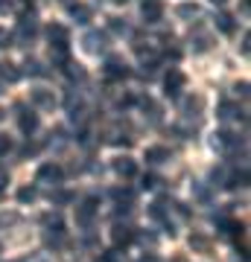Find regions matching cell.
<instances>
[{
  "label": "cell",
  "mask_w": 251,
  "mask_h": 262,
  "mask_svg": "<svg viewBox=\"0 0 251 262\" xmlns=\"http://www.w3.org/2000/svg\"><path fill=\"white\" fill-rule=\"evenodd\" d=\"M6 184H9V178H6V172H0V189L6 187Z\"/></svg>",
  "instance_id": "836d02e7"
},
{
  "label": "cell",
  "mask_w": 251,
  "mask_h": 262,
  "mask_svg": "<svg viewBox=\"0 0 251 262\" xmlns=\"http://www.w3.org/2000/svg\"><path fill=\"white\" fill-rule=\"evenodd\" d=\"M143 189H155V187H161V178L158 175H143V184H140Z\"/></svg>",
  "instance_id": "d4e9b609"
},
{
  "label": "cell",
  "mask_w": 251,
  "mask_h": 262,
  "mask_svg": "<svg viewBox=\"0 0 251 262\" xmlns=\"http://www.w3.org/2000/svg\"><path fill=\"white\" fill-rule=\"evenodd\" d=\"M190 245H193V248H202V251H205V248H207V239H205V236H193V239H190Z\"/></svg>",
  "instance_id": "1f68e13d"
},
{
  "label": "cell",
  "mask_w": 251,
  "mask_h": 262,
  "mask_svg": "<svg viewBox=\"0 0 251 262\" xmlns=\"http://www.w3.org/2000/svg\"><path fill=\"white\" fill-rule=\"evenodd\" d=\"M143 160H146V163H167V160H169V151L164 149V146H152V149H146Z\"/></svg>",
  "instance_id": "9a60e30c"
},
{
  "label": "cell",
  "mask_w": 251,
  "mask_h": 262,
  "mask_svg": "<svg viewBox=\"0 0 251 262\" xmlns=\"http://www.w3.org/2000/svg\"><path fill=\"white\" fill-rule=\"evenodd\" d=\"M12 41H15V35H12V32H6V29L0 27V50L12 47Z\"/></svg>",
  "instance_id": "484cf974"
},
{
  "label": "cell",
  "mask_w": 251,
  "mask_h": 262,
  "mask_svg": "<svg viewBox=\"0 0 251 262\" xmlns=\"http://www.w3.org/2000/svg\"><path fill=\"white\" fill-rule=\"evenodd\" d=\"M114 172L123 175V178H134V175H138V166H134V160H129V158H117L114 160Z\"/></svg>",
  "instance_id": "4fadbf2b"
},
{
  "label": "cell",
  "mask_w": 251,
  "mask_h": 262,
  "mask_svg": "<svg viewBox=\"0 0 251 262\" xmlns=\"http://www.w3.org/2000/svg\"><path fill=\"white\" fill-rule=\"evenodd\" d=\"M202 105H205V102H202V96H187L184 102H181V111H184L187 117H193V111L196 114L202 111Z\"/></svg>",
  "instance_id": "ac0fdd59"
},
{
  "label": "cell",
  "mask_w": 251,
  "mask_h": 262,
  "mask_svg": "<svg viewBox=\"0 0 251 262\" xmlns=\"http://www.w3.org/2000/svg\"><path fill=\"white\" fill-rule=\"evenodd\" d=\"M62 178H65V172L56 163H44V166L38 169V184H44V187H59Z\"/></svg>",
  "instance_id": "277c9868"
},
{
  "label": "cell",
  "mask_w": 251,
  "mask_h": 262,
  "mask_svg": "<svg viewBox=\"0 0 251 262\" xmlns=\"http://www.w3.org/2000/svg\"><path fill=\"white\" fill-rule=\"evenodd\" d=\"M111 195L117 198V201H131V192H129V189H120V187L111 189Z\"/></svg>",
  "instance_id": "f1b7e54d"
},
{
  "label": "cell",
  "mask_w": 251,
  "mask_h": 262,
  "mask_svg": "<svg viewBox=\"0 0 251 262\" xmlns=\"http://www.w3.org/2000/svg\"><path fill=\"white\" fill-rule=\"evenodd\" d=\"M62 70H65V76L70 79V82H85V76H88V73H85V67L76 64V61H67Z\"/></svg>",
  "instance_id": "2e32d148"
},
{
  "label": "cell",
  "mask_w": 251,
  "mask_h": 262,
  "mask_svg": "<svg viewBox=\"0 0 251 262\" xmlns=\"http://www.w3.org/2000/svg\"><path fill=\"white\" fill-rule=\"evenodd\" d=\"M114 3H129V0H114Z\"/></svg>",
  "instance_id": "8d00e7d4"
},
{
  "label": "cell",
  "mask_w": 251,
  "mask_h": 262,
  "mask_svg": "<svg viewBox=\"0 0 251 262\" xmlns=\"http://www.w3.org/2000/svg\"><path fill=\"white\" fill-rule=\"evenodd\" d=\"M0 79H3V82H18L21 70L12 64V61H3V64H0Z\"/></svg>",
  "instance_id": "e0dca14e"
},
{
  "label": "cell",
  "mask_w": 251,
  "mask_h": 262,
  "mask_svg": "<svg viewBox=\"0 0 251 262\" xmlns=\"http://www.w3.org/2000/svg\"><path fill=\"white\" fill-rule=\"evenodd\" d=\"M178 15H181V18H199L202 9H199L196 3H181V6H178Z\"/></svg>",
  "instance_id": "7402d4cb"
},
{
  "label": "cell",
  "mask_w": 251,
  "mask_h": 262,
  "mask_svg": "<svg viewBox=\"0 0 251 262\" xmlns=\"http://www.w3.org/2000/svg\"><path fill=\"white\" fill-rule=\"evenodd\" d=\"M35 35H38L35 15H21V20H18V44H32Z\"/></svg>",
  "instance_id": "6da1fadb"
},
{
  "label": "cell",
  "mask_w": 251,
  "mask_h": 262,
  "mask_svg": "<svg viewBox=\"0 0 251 262\" xmlns=\"http://www.w3.org/2000/svg\"><path fill=\"white\" fill-rule=\"evenodd\" d=\"M65 3H67V0H65Z\"/></svg>",
  "instance_id": "f35d334b"
},
{
  "label": "cell",
  "mask_w": 251,
  "mask_h": 262,
  "mask_svg": "<svg viewBox=\"0 0 251 262\" xmlns=\"http://www.w3.org/2000/svg\"><path fill=\"white\" fill-rule=\"evenodd\" d=\"M18 128L24 134H35L38 131V114L32 108H24V105L18 108Z\"/></svg>",
  "instance_id": "8992f818"
},
{
  "label": "cell",
  "mask_w": 251,
  "mask_h": 262,
  "mask_svg": "<svg viewBox=\"0 0 251 262\" xmlns=\"http://www.w3.org/2000/svg\"><path fill=\"white\" fill-rule=\"evenodd\" d=\"M248 9H251V0H240V12L242 15H248Z\"/></svg>",
  "instance_id": "d6a6232c"
},
{
  "label": "cell",
  "mask_w": 251,
  "mask_h": 262,
  "mask_svg": "<svg viewBox=\"0 0 251 262\" xmlns=\"http://www.w3.org/2000/svg\"><path fill=\"white\" fill-rule=\"evenodd\" d=\"M82 47L85 53H91V56H100V53H105V47H108V38H105V32H88V35L82 38Z\"/></svg>",
  "instance_id": "5b68a950"
},
{
  "label": "cell",
  "mask_w": 251,
  "mask_h": 262,
  "mask_svg": "<svg viewBox=\"0 0 251 262\" xmlns=\"http://www.w3.org/2000/svg\"><path fill=\"white\" fill-rule=\"evenodd\" d=\"M32 105L50 111V108L56 105V96H53V91H47V88H35V91H32Z\"/></svg>",
  "instance_id": "8fae6325"
},
{
  "label": "cell",
  "mask_w": 251,
  "mask_h": 262,
  "mask_svg": "<svg viewBox=\"0 0 251 262\" xmlns=\"http://www.w3.org/2000/svg\"><path fill=\"white\" fill-rule=\"evenodd\" d=\"M184 84H187V76L181 73V70H176V67H172V70H169V73L164 76V94L176 99V96H181Z\"/></svg>",
  "instance_id": "7a4b0ae2"
},
{
  "label": "cell",
  "mask_w": 251,
  "mask_h": 262,
  "mask_svg": "<svg viewBox=\"0 0 251 262\" xmlns=\"http://www.w3.org/2000/svg\"><path fill=\"white\" fill-rule=\"evenodd\" d=\"M207 3H214V6H222V3H228V0H207Z\"/></svg>",
  "instance_id": "e575fe53"
},
{
  "label": "cell",
  "mask_w": 251,
  "mask_h": 262,
  "mask_svg": "<svg viewBox=\"0 0 251 262\" xmlns=\"http://www.w3.org/2000/svg\"><path fill=\"white\" fill-rule=\"evenodd\" d=\"M47 38H50V47H67L70 32H67V27H62V24H50V27H47Z\"/></svg>",
  "instance_id": "9c48e42d"
},
{
  "label": "cell",
  "mask_w": 251,
  "mask_h": 262,
  "mask_svg": "<svg viewBox=\"0 0 251 262\" xmlns=\"http://www.w3.org/2000/svg\"><path fill=\"white\" fill-rule=\"evenodd\" d=\"M207 47H210V38H207V35H196L193 38V50H196V53H205Z\"/></svg>",
  "instance_id": "603a6c76"
},
{
  "label": "cell",
  "mask_w": 251,
  "mask_h": 262,
  "mask_svg": "<svg viewBox=\"0 0 251 262\" xmlns=\"http://www.w3.org/2000/svg\"><path fill=\"white\" fill-rule=\"evenodd\" d=\"M216 29L225 32V35H231L234 32V18L231 15H225V12H219V15H216Z\"/></svg>",
  "instance_id": "d6986e66"
},
{
  "label": "cell",
  "mask_w": 251,
  "mask_h": 262,
  "mask_svg": "<svg viewBox=\"0 0 251 262\" xmlns=\"http://www.w3.org/2000/svg\"><path fill=\"white\" fill-rule=\"evenodd\" d=\"M219 120H222V122H231V120H245V117H242L240 105L222 102V105H219Z\"/></svg>",
  "instance_id": "5bb4252c"
},
{
  "label": "cell",
  "mask_w": 251,
  "mask_h": 262,
  "mask_svg": "<svg viewBox=\"0 0 251 262\" xmlns=\"http://www.w3.org/2000/svg\"><path fill=\"white\" fill-rule=\"evenodd\" d=\"M240 53H242V56H248V53H251V35H248V32H245V35H242V44H240Z\"/></svg>",
  "instance_id": "f546056e"
},
{
  "label": "cell",
  "mask_w": 251,
  "mask_h": 262,
  "mask_svg": "<svg viewBox=\"0 0 251 262\" xmlns=\"http://www.w3.org/2000/svg\"><path fill=\"white\" fill-rule=\"evenodd\" d=\"M21 262H24V259H21Z\"/></svg>",
  "instance_id": "ab89813d"
},
{
  "label": "cell",
  "mask_w": 251,
  "mask_h": 262,
  "mask_svg": "<svg viewBox=\"0 0 251 262\" xmlns=\"http://www.w3.org/2000/svg\"><path fill=\"white\" fill-rule=\"evenodd\" d=\"M108 27H111L114 32H129V24H126L123 18H111V24H108Z\"/></svg>",
  "instance_id": "4316f807"
},
{
  "label": "cell",
  "mask_w": 251,
  "mask_h": 262,
  "mask_svg": "<svg viewBox=\"0 0 251 262\" xmlns=\"http://www.w3.org/2000/svg\"><path fill=\"white\" fill-rule=\"evenodd\" d=\"M67 15L76 20V24H88V20L93 18V12H91V6H85V3H73L70 9H67Z\"/></svg>",
  "instance_id": "7c38bea8"
},
{
  "label": "cell",
  "mask_w": 251,
  "mask_h": 262,
  "mask_svg": "<svg viewBox=\"0 0 251 262\" xmlns=\"http://www.w3.org/2000/svg\"><path fill=\"white\" fill-rule=\"evenodd\" d=\"M9 151H12V137L0 134V158H3V155H9Z\"/></svg>",
  "instance_id": "83f0119b"
},
{
  "label": "cell",
  "mask_w": 251,
  "mask_h": 262,
  "mask_svg": "<svg viewBox=\"0 0 251 262\" xmlns=\"http://www.w3.org/2000/svg\"><path fill=\"white\" fill-rule=\"evenodd\" d=\"M140 15H143L146 24H158V20L164 18V3H161V0H143V3H140Z\"/></svg>",
  "instance_id": "52a82bcc"
},
{
  "label": "cell",
  "mask_w": 251,
  "mask_h": 262,
  "mask_svg": "<svg viewBox=\"0 0 251 262\" xmlns=\"http://www.w3.org/2000/svg\"><path fill=\"white\" fill-rule=\"evenodd\" d=\"M134 227H129V225H114V230H111V239H114V245L117 248H126V245H131L134 242Z\"/></svg>",
  "instance_id": "30bf717a"
},
{
  "label": "cell",
  "mask_w": 251,
  "mask_h": 262,
  "mask_svg": "<svg viewBox=\"0 0 251 262\" xmlns=\"http://www.w3.org/2000/svg\"><path fill=\"white\" fill-rule=\"evenodd\" d=\"M237 96H242V99H248V82H237Z\"/></svg>",
  "instance_id": "4dcf8cb0"
},
{
  "label": "cell",
  "mask_w": 251,
  "mask_h": 262,
  "mask_svg": "<svg viewBox=\"0 0 251 262\" xmlns=\"http://www.w3.org/2000/svg\"><path fill=\"white\" fill-rule=\"evenodd\" d=\"M100 262H108V259H105V256H103V259H100Z\"/></svg>",
  "instance_id": "74e56055"
},
{
  "label": "cell",
  "mask_w": 251,
  "mask_h": 262,
  "mask_svg": "<svg viewBox=\"0 0 251 262\" xmlns=\"http://www.w3.org/2000/svg\"><path fill=\"white\" fill-rule=\"evenodd\" d=\"M93 215H96V198H85L82 204L76 207V225L88 227L93 222Z\"/></svg>",
  "instance_id": "ba28073f"
},
{
  "label": "cell",
  "mask_w": 251,
  "mask_h": 262,
  "mask_svg": "<svg viewBox=\"0 0 251 262\" xmlns=\"http://www.w3.org/2000/svg\"><path fill=\"white\" fill-rule=\"evenodd\" d=\"M35 198H38V189L35 187H21L18 189V201H21V204H32Z\"/></svg>",
  "instance_id": "44dd1931"
},
{
  "label": "cell",
  "mask_w": 251,
  "mask_h": 262,
  "mask_svg": "<svg viewBox=\"0 0 251 262\" xmlns=\"http://www.w3.org/2000/svg\"><path fill=\"white\" fill-rule=\"evenodd\" d=\"M50 61L65 67L67 61H70V56H67V47H50Z\"/></svg>",
  "instance_id": "ffe728a7"
},
{
  "label": "cell",
  "mask_w": 251,
  "mask_h": 262,
  "mask_svg": "<svg viewBox=\"0 0 251 262\" xmlns=\"http://www.w3.org/2000/svg\"><path fill=\"white\" fill-rule=\"evenodd\" d=\"M3 117H6V111H3V108H0V120H3Z\"/></svg>",
  "instance_id": "d590c367"
},
{
  "label": "cell",
  "mask_w": 251,
  "mask_h": 262,
  "mask_svg": "<svg viewBox=\"0 0 251 262\" xmlns=\"http://www.w3.org/2000/svg\"><path fill=\"white\" fill-rule=\"evenodd\" d=\"M24 67H27V73H29V76H47V70L41 67V61H27Z\"/></svg>",
  "instance_id": "cb8c5ba5"
},
{
  "label": "cell",
  "mask_w": 251,
  "mask_h": 262,
  "mask_svg": "<svg viewBox=\"0 0 251 262\" xmlns=\"http://www.w3.org/2000/svg\"><path fill=\"white\" fill-rule=\"evenodd\" d=\"M129 76H131V70H129V64H126L123 58L111 56L108 61H105V79H111V82H123V79H129Z\"/></svg>",
  "instance_id": "3957f363"
}]
</instances>
